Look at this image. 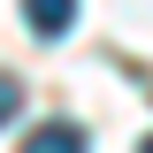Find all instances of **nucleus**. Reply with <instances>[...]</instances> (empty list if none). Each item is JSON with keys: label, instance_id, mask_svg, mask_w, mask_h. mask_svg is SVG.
Instances as JSON below:
<instances>
[{"label": "nucleus", "instance_id": "nucleus-2", "mask_svg": "<svg viewBox=\"0 0 153 153\" xmlns=\"http://www.w3.org/2000/svg\"><path fill=\"white\" fill-rule=\"evenodd\" d=\"M23 16H31V31H46V38H61V31L76 23V0H31Z\"/></svg>", "mask_w": 153, "mask_h": 153}, {"label": "nucleus", "instance_id": "nucleus-4", "mask_svg": "<svg viewBox=\"0 0 153 153\" xmlns=\"http://www.w3.org/2000/svg\"><path fill=\"white\" fill-rule=\"evenodd\" d=\"M138 153H153V138H146V146H138Z\"/></svg>", "mask_w": 153, "mask_h": 153}, {"label": "nucleus", "instance_id": "nucleus-1", "mask_svg": "<svg viewBox=\"0 0 153 153\" xmlns=\"http://www.w3.org/2000/svg\"><path fill=\"white\" fill-rule=\"evenodd\" d=\"M23 153H84V130H76V123H38V130L23 138Z\"/></svg>", "mask_w": 153, "mask_h": 153}, {"label": "nucleus", "instance_id": "nucleus-3", "mask_svg": "<svg viewBox=\"0 0 153 153\" xmlns=\"http://www.w3.org/2000/svg\"><path fill=\"white\" fill-rule=\"evenodd\" d=\"M23 107V84H16V76H8V69H0V123H8V115H16Z\"/></svg>", "mask_w": 153, "mask_h": 153}]
</instances>
